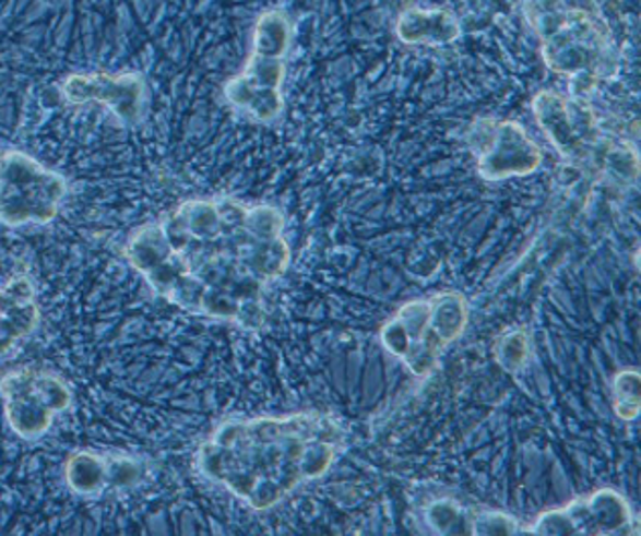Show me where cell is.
Listing matches in <instances>:
<instances>
[{"label":"cell","mask_w":641,"mask_h":536,"mask_svg":"<svg viewBox=\"0 0 641 536\" xmlns=\"http://www.w3.org/2000/svg\"><path fill=\"white\" fill-rule=\"evenodd\" d=\"M124 259L165 301L257 332L266 290L285 275V216L269 203L193 198L130 234Z\"/></svg>","instance_id":"cell-1"},{"label":"cell","mask_w":641,"mask_h":536,"mask_svg":"<svg viewBox=\"0 0 641 536\" xmlns=\"http://www.w3.org/2000/svg\"><path fill=\"white\" fill-rule=\"evenodd\" d=\"M68 181L21 151L0 153V222L11 228L56 219Z\"/></svg>","instance_id":"cell-7"},{"label":"cell","mask_w":641,"mask_h":536,"mask_svg":"<svg viewBox=\"0 0 641 536\" xmlns=\"http://www.w3.org/2000/svg\"><path fill=\"white\" fill-rule=\"evenodd\" d=\"M293 45V25L285 11L272 9L258 19L252 51L242 73L226 84V100L246 117L271 124L283 112L286 59Z\"/></svg>","instance_id":"cell-6"},{"label":"cell","mask_w":641,"mask_h":536,"mask_svg":"<svg viewBox=\"0 0 641 536\" xmlns=\"http://www.w3.org/2000/svg\"><path fill=\"white\" fill-rule=\"evenodd\" d=\"M473 514L475 510L453 498H439L423 510V521L435 535L471 536Z\"/></svg>","instance_id":"cell-15"},{"label":"cell","mask_w":641,"mask_h":536,"mask_svg":"<svg viewBox=\"0 0 641 536\" xmlns=\"http://www.w3.org/2000/svg\"><path fill=\"white\" fill-rule=\"evenodd\" d=\"M532 110L550 145L570 167L615 186L629 188L638 181V151L609 136L584 98L544 90L532 100Z\"/></svg>","instance_id":"cell-4"},{"label":"cell","mask_w":641,"mask_h":536,"mask_svg":"<svg viewBox=\"0 0 641 536\" xmlns=\"http://www.w3.org/2000/svg\"><path fill=\"white\" fill-rule=\"evenodd\" d=\"M530 354V342L524 332H510V334L499 337L496 344V360L506 372H518L527 360Z\"/></svg>","instance_id":"cell-18"},{"label":"cell","mask_w":641,"mask_h":536,"mask_svg":"<svg viewBox=\"0 0 641 536\" xmlns=\"http://www.w3.org/2000/svg\"><path fill=\"white\" fill-rule=\"evenodd\" d=\"M396 35L406 45H449L461 37V23L447 9L411 7L400 13Z\"/></svg>","instance_id":"cell-14"},{"label":"cell","mask_w":641,"mask_h":536,"mask_svg":"<svg viewBox=\"0 0 641 536\" xmlns=\"http://www.w3.org/2000/svg\"><path fill=\"white\" fill-rule=\"evenodd\" d=\"M473 536H518L526 535V526L512 514L501 510H475L473 514Z\"/></svg>","instance_id":"cell-16"},{"label":"cell","mask_w":641,"mask_h":536,"mask_svg":"<svg viewBox=\"0 0 641 536\" xmlns=\"http://www.w3.org/2000/svg\"><path fill=\"white\" fill-rule=\"evenodd\" d=\"M615 413L624 420H633L640 415L641 382L640 372L626 370L615 378Z\"/></svg>","instance_id":"cell-17"},{"label":"cell","mask_w":641,"mask_h":536,"mask_svg":"<svg viewBox=\"0 0 641 536\" xmlns=\"http://www.w3.org/2000/svg\"><path fill=\"white\" fill-rule=\"evenodd\" d=\"M522 13L541 39L546 68L569 78L572 96L584 98L617 80L621 49L598 9L532 0L522 2Z\"/></svg>","instance_id":"cell-3"},{"label":"cell","mask_w":641,"mask_h":536,"mask_svg":"<svg viewBox=\"0 0 641 536\" xmlns=\"http://www.w3.org/2000/svg\"><path fill=\"white\" fill-rule=\"evenodd\" d=\"M61 94L72 104H102L129 127L143 122L149 104L146 84L139 73H73L63 80Z\"/></svg>","instance_id":"cell-12"},{"label":"cell","mask_w":641,"mask_h":536,"mask_svg":"<svg viewBox=\"0 0 641 536\" xmlns=\"http://www.w3.org/2000/svg\"><path fill=\"white\" fill-rule=\"evenodd\" d=\"M39 325L37 293L29 276L19 275L0 287V360L11 356Z\"/></svg>","instance_id":"cell-13"},{"label":"cell","mask_w":641,"mask_h":536,"mask_svg":"<svg viewBox=\"0 0 641 536\" xmlns=\"http://www.w3.org/2000/svg\"><path fill=\"white\" fill-rule=\"evenodd\" d=\"M66 481L80 496H104L141 488L151 476V462L127 451H75L66 462Z\"/></svg>","instance_id":"cell-11"},{"label":"cell","mask_w":641,"mask_h":536,"mask_svg":"<svg viewBox=\"0 0 641 536\" xmlns=\"http://www.w3.org/2000/svg\"><path fill=\"white\" fill-rule=\"evenodd\" d=\"M526 535L627 536L638 535V528L626 498L605 488L544 512L526 526Z\"/></svg>","instance_id":"cell-9"},{"label":"cell","mask_w":641,"mask_h":536,"mask_svg":"<svg viewBox=\"0 0 641 536\" xmlns=\"http://www.w3.org/2000/svg\"><path fill=\"white\" fill-rule=\"evenodd\" d=\"M345 441L342 422L325 413L229 419L201 443L195 467L246 507L264 512L325 476Z\"/></svg>","instance_id":"cell-2"},{"label":"cell","mask_w":641,"mask_h":536,"mask_svg":"<svg viewBox=\"0 0 641 536\" xmlns=\"http://www.w3.org/2000/svg\"><path fill=\"white\" fill-rule=\"evenodd\" d=\"M0 396L9 427L27 441L44 437L73 401L72 389L63 378L29 366L0 378Z\"/></svg>","instance_id":"cell-8"},{"label":"cell","mask_w":641,"mask_h":536,"mask_svg":"<svg viewBox=\"0 0 641 536\" xmlns=\"http://www.w3.org/2000/svg\"><path fill=\"white\" fill-rule=\"evenodd\" d=\"M465 139L485 181L526 177L541 167V148L512 120L475 118Z\"/></svg>","instance_id":"cell-10"},{"label":"cell","mask_w":641,"mask_h":536,"mask_svg":"<svg viewBox=\"0 0 641 536\" xmlns=\"http://www.w3.org/2000/svg\"><path fill=\"white\" fill-rule=\"evenodd\" d=\"M467 299L453 290L437 293L402 305L394 318L385 321L380 340L414 377L427 378L437 370L444 349L467 330Z\"/></svg>","instance_id":"cell-5"}]
</instances>
